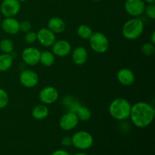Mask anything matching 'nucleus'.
Masks as SVG:
<instances>
[{
    "instance_id": "obj_1",
    "label": "nucleus",
    "mask_w": 155,
    "mask_h": 155,
    "mask_svg": "<svg viewBox=\"0 0 155 155\" xmlns=\"http://www.w3.org/2000/svg\"><path fill=\"white\" fill-rule=\"evenodd\" d=\"M155 110L151 104L144 101H139L131 107L130 118L135 127L138 128L148 127L153 122Z\"/></svg>"
},
{
    "instance_id": "obj_2",
    "label": "nucleus",
    "mask_w": 155,
    "mask_h": 155,
    "mask_svg": "<svg viewBox=\"0 0 155 155\" xmlns=\"http://www.w3.org/2000/svg\"><path fill=\"white\" fill-rule=\"evenodd\" d=\"M131 107L130 101L126 98H115L110 102L109 106V114L117 120H125L130 118Z\"/></svg>"
},
{
    "instance_id": "obj_3",
    "label": "nucleus",
    "mask_w": 155,
    "mask_h": 155,
    "mask_svg": "<svg viewBox=\"0 0 155 155\" xmlns=\"http://www.w3.org/2000/svg\"><path fill=\"white\" fill-rule=\"evenodd\" d=\"M144 31V23L139 18H133L124 24L122 28L123 36L129 40L138 39Z\"/></svg>"
},
{
    "instance_id": "obj_4",
    "label": "nucleus",
    "mask_w": 155,
    "mask_h": 155,
    "mask_svg": "<svg viewBox=\"0 0 155 155\" xmlns=\"http://www.w3.org/2000/svg\"><path fill=\"white\" fill-rule=\"evenodd\" d=\"M72 145L77 149L84 150L89 149L93 145L94 138L91 133L85 130L77 132L71 137Z\"/></svg>"
},
{
    "instance_id": "obj_5",
    "label": "nucleus",
    "mask_w": 155,
    "mask_h": 155,
    "mask_svg": "<svg viewBox=\"0 0 155 155\" xmlns=\"http://www.w3.org/2000/svg\"><path fill=\"white\" fill-rule=\"evenodd\" d=\"M89 39L91 48L95 52L103 54L108 50L109 41L104 33L101 32H95L92 33Z\"/></svg>"
},
{
    "instance_id": "obj_6",
    "label": "nucleus",
    "mask_w": 155,
    "mask_h": 155,
    "mask_svg": "<svg viewBox=\"0 0 155 155\" xmlns=\"http://www.w3.org/2000/svg\"><path fill=\"white\" fill-rule=\"evenodd\" d=\"M21 10V2L18 0H3L0 5V12L5 18H15Z\"/></svg>"
},
{
    "instance_id": "obj_7",
    "label": "nucleus",
    "mask_w": 155,
    "mask_h": 155,
    "mask_svg": "<svg viewBox=\"0 0 155 155\" xmlns=\"http://www.w3.org/2000/svg\"><path fill=\"white\" fill-rule=\"evenodd\" d=\"M124 8L129 15L138 18L145 12V3L143 0H126Z\"/></svg>"
},
{
    "instance_id": "obj_8",
    "label": "nucleus",
    "mask_w": 155,
    "mask_h": 155,
    "mask_svg": "<svg viewBox=\"0 0 155 155\" xmlns=\"http://www.w3.org/2000/svg\"><path fill=\"white\" fill-rule=\"evenodd\" d=\"M58 91L53 86H45L42 88L39 94V98L42 104H51L56 102L58 98Z\"/></svg>"
},
{
    "instance_id": "obj_9",
    "label": "nucleus",
    "mask_w": 155,
    "mask_h": 155,
    "mask_svg": "<svg viewBox=\"0 0 155 155\" xmlns=\"http://www.w3.org/2000/svg\"><path fill=\"white\" fill-rule=\"evenodd\" d=\"M21 84L26 88H33L39 83V78L38 74L33 70H24L21 73L19 77Z\"/></svg>"
},
{
    "instance_id": "obj_10",
    "label": "nucleus",
    "mask_w": 155,
    "mask_h": 155,
    "mask_svg": "<svg viewBox=\"0 0 155 155\" xmlns=\"http://www.w3.org/2000/svg\"><path fill=\"white\" fill-rule=\"evenodd\" d=\"M41 51L34 47H28L23 50L21 58L26 64L29 66H35L39 63Z\"/></svg>"
},
{
    "instance_id": "obj_11",
    "label": "nucleus",
    "mask_w": 155,
    "mask_h": 155,
    "mask_svg": "<svg viewBox=\"0 0 155 155\" xmlns=\"http://www.w3.org/2000/svg\"><path fill=\"white\" fill-rule=\"evenodd\" d=\"M79 119L74 111H70L64 114L59 120V127L64 131H71L77 127Z\"/></svg>"
},
{
    "instance_id": "obj_12",
    "label": "nucleus",
    "mask_w": 155,
    "mask_h": 155,
    "mask_svg": "<svg viewBox=\"0 0 155 155\" xmlns=\"http://www.w3.org/2000/svg\"><path fill=\"white\" fill-rule=\"evenodd\" d=\"M37 41L44 47H51L56 41V36L49 29L41 28L36 33Z\"/></svg>"
},
{
    "instance_id": "obj_13",
    "label": "nucleus",
    "mask_w": 155,
    "mask_h": 155,
    "mask_svg": "<svg viewBox=\"0 0 155 155\" xmlns=\"http://www.w3.org/2000/svg\"><path fill=\"white\" fill-rule=\"evenodd\" d=\"M52 51L51 52L58 57H66L69 55L72 50V46L68 41L65 39H60L54 42L52 46Z\"/></svg>"
},
{
    "instance_id": "obj_14",
    "label": "nucleus",
    "mask_w": 155,
    "mask_h": 155,
    "mask_svg": "<svg viewBox=\"0 0 155 155\" xmlns=\"http://www.w3.org/2000/svg\"><path fill=\"white\" fill-rule=\"evenodd\" d=\"M0 27L8 35H16L20 31V22L15 18H5L1 22Z\"/></svg>"
},
{
    "instance_id": "obj_15",
    "label": "nucleus",
    "mask_w": 155,
    "mask_h": 155,
    "mask_svg": "<svg viewBox=\"0 0 155 155\" xmlns=\"http://www.w3.org/2000/svg\"><path fill=\"white\" fill-rule=\"evenodd\" d=\"M119 83L124 86H130L134 83L136 77L133 71L129 68H122L119 70L117 74Z\"/></svg>"
},
{
    "instance_id": "obj_16",
    "label": "nucleus",
    "mask_w": 155,
    "mask_h": 155,
    "mask_svg": "<svg viewBox=\"0 0 155 155\" xmlns=\"http://www.w3.org/2000/svg\"><path fill=\"white\" fill-rule=\"evenodd\" d=\"M88 51L86 48L78 46L74 49L72 52V60L75 64L78 66L83 65L88 60Z\"/></svg>"
},
{
    "instance_id": "obj_17",
    "label": "nucleus",
    "mask_w": 155,
    "mask_h": 155,
    "mask_svg": "<svg viewBox=\"0 0 155 155\" xmlns=\"http://www.w3.org/2000/svg\"><path fill=\"white\" fill-rule=\"evenodd\" d=\"M66 28V24L64 20L58 17H54L48 20V29H49L54 34L63 33Z\"/></svg>"
},
{
    "instance_id": "obj_18",
    "label": "nucleus",
    "mask_w": 155,
    "mask_h": 155,
    "mask_svg": "<svg viewBox=\"0 0 155 155\" xmlns=\"http://www.w3.org/2000/svg\"><path fill=\"white\" fill-rule=\"evenodd\" d=\"M32 117L36 120L45 119L49 114V110L45 104H41L35 106L31 112Z\"/></svg>"
},
{
    "instance_id": "obj_19",
    "label": "nucleus",
    "mask_w": 155,
    "mask_h": 155,
    "mask_svg": "<svg viewBox=\"0 0 155 155\" xmlns=\"http://www.w3.org/2000/svg\"><path fill=\"white\" fill-rule=\"evenodd\" d=\"M71 111H74L77 114L79 120L83 121V122L89 120L92 116V113L88 107L80 105V104L76 105L74 110H71Z\"/></svg>"
},
{
    "instance_id": "obj_20",
    "label": "nucleus",
    "mask_w": 155,
    "mask_h": 155,
    "mask_svg": "<svg viewBox=\"0 0 155 155\" xmlns=\"http://www.w3.org/2000/svg\"><path fill=\"white\" fill-rule=\"evenodd\" d=\"M14 58L12 54H0V72H5L8 71L13 65Z\"/></svg>"
},
{
    "instance_id": "obj_21",
    "label": "nucleus",
    "mask_w": 155,
    "mask_h": 155,
    "mask_svg": "<svg viewBox=\"0 0 155 155\" xmlns=\"http://www.w3.org/2000/svg\"><path fill=\"white\" fill-rule=\"evenodd\" d=\"M55 61V55L50 51H43L41 52L39 62L45 67H51Z\"/></svg>"
},
{
    "instance_id": "obj_22",
    "label": "nucleus",
    "mask_w": 155,
    "mask_h": 155,
    "mask_svg": "<svg viewBox=\"0 0 155 155\" xmlns=\"http://www.w3.org/2000/svg\"><path fill=\"white\" fill-rule=\"evenodd\" d=\"M77 33L79 37H80L81 39H89L93 33V31L89 26L86 25V24H81L77 28Z\"/></svg>"
},
{
    "instance_id": "obj_23",
    "label": "nucleus",
    "mask_w": 155,
    "mask_h": 155,
    "mask_svg": "<svg viewBox=\"0 0 155 155\" xmlns=\"http://www.w3.org/2000/svg\"><path fill=\"white\" fill-rule=\"evenodd\" d=\"M14 43L10 39H3L0 41V50L5 54H12L14 51Z\"/></svg>"
},
{
    "instance_id": "obj_24",
    "label": "nucleus",
    "mask_w": 155,
    "mask_h": 155,
    "mask_svg": "<svg viewBox=\"0 0 155 155\" xmlns=\"http://www.w3.org/2000/svg\"><path fill=\"white\" fill-rule=\"evenodd\" d=\"M141 51H142V54L146 56L153 55L155 51L154 44L151 43V42H145L141 47Z\"/></svg>"
},
{
    "instance_id": "obj_25",
    "label": "nucleus",
    "mask_w": 155,
    "mask_h": 155,
    "mask_svg": "<svg viewBox=\"0 0 155 155\" xmlns=\"http://www.w3.org/2000/svg\"><path fill=\"white\" fill-rule=\"evenodd\" d=\"M9 102V96L5 89L0 88V109L5 108Z\"/></svg>"
},
{
    "instance_id": "obj_26",
    "label": "nucleus",
    "mask_w": 155,
    "mask_h": 155,
    "mask_svg": "<svg viewBox=\"0 0 155 155\" xmlns=\"http://www.w3.org/2000/svg\"><path fill=\"white\" fill-rule=\"evenodd\" d=\"M144 13L146 14L147 17L151 20L155 19V5L154 4H148L145 5V12Z\"/></svg>"
},
{
    "instance_id": "obj_27",
    "label": "nucleus",
    "mask_w": 155,
    "mask_h": 155,
    "mask_svg": "<svg viewBox=\"0 0 155 155\" xmlns=\"http://www.w3.org/2000/svg\"><path fill=\"white\" fill-rule=\"evenodd\" d=\"M24 40H25V42L28 44L34 43V42L37 40L36 33L31 31V30L25 33V35H24Z\"/></svg>"
},
{
    "instance_id": "obj_28",
    "label": "nucleus",
    "mask_w": 155,
    "mask_h": 155,
    "mask_svg": "<svg viewBox=\"0 0 155 155\" xmlns=\"http://www.w3.org/2000/svg\"><path fill=\"white\" fill-rule=\"evenodd\" d=\"M31 24L28 21H23L20 22V31H22L24 33L31 30Z\"/></svg>"
},
{
    "instance_id": "obj_29",
    "label": "nucleus",
    "mask_w": 155,
    "mask_h": 155,
    "mask_svg": "<svg viewBox=\"0 0 155 155\" xmlns=\"http://www.w3.org/2000/svg\"><path fill=\"white\" fill-rule=\"evenodd\" d=\"M61 144L64 147H70L72 145V139L71 137L69 136H66V137H64L61 140Z\"/></svg>"
},
{
    "instance_id": "obj_30",
    "label": "nucleus",
    "mask_w": 155,
    "mask_h": 155,
    "mask_svg": "<svg viewBox=\"0 0 155 155\" xmlns=\"http://www.w3.org/2000/svg\"><path fill=\"white\" fill-rule=\"evenodd\" d=\"M51 155H71L69 152L63 149H58L54 151Z\"/></svg>"
},
{
    "instance_id": "obj_31",
    "label": "nucleus",
    "mask_w": 155,
    "mask_h": 155,
    "mask_svg": "<svg viewBox=\"0 0 155 155\" xmlns=\"http://www.w3.org/2000/svg\"><path fill=\"white\" fill-rule=\"evenodd\" d=\"M151 43L154 44V45H155V32L154 31H153L152 33H151Z\"/></svg>"
},
{
    "instance_id": "obj_32",
    "label": "nucleus",
    "mask_w": 155,
    "mask_h": 155,
    "mask_svg": "<svg viewBox=\"0 0 155 155\" xmlns=\"http://www.w3.org/2000/svg\"><path fill=\"white\" fill-rule=\"evenodd\" d=\"M144 2H146L148 4H154L155 3V0H143Z\"/></svg>"
},
{
    "instance_id": "obj_33",
    "label": "nucleus",
    "mask_w": 155,
    "mask_h": 155,
    "mask_svg": "<svg viewBox=\"0 0 155 155\" xmlns=\"http://www.w3.org/2000/svg\"><path fill=\"white\" fill-rule=\"evenodd\" d=\"M74 155H88L87 154H85V153H77V154Z\"/></svg>"
},
{
    "instance_id": "obj_34",
    "label": "nucleus",
    "mask_w": 155,
    "mask_h": 155,
    "mask_svg": "<svg viewBox=\"0 0 155 155\" xmlns=\"http://www.w3.org/2000/svg\"><path fill=\"white\" fill-rule=\"evenodd\" d=\"M18 1H19L20 2H24L27 1V0H18Z\"/></svg>"
},
{
    "instance_id": "obj_35",
    "label": "nucleus",
    "mask_w": 155,
    "mask_h": 155,
    "mask_svg": "<svg viewBox=\"0 0 155 155\" xmlns=\"http://www.w3.org/2000/svg\"><path fill=\"white\" fill-rule=\"evenodd\" d=\"M92 1H94V2H99V1H101V0H92Z\"/></svg>"
},
{
    "instance_id": "obj_36",
    "label": "nucleus",
    "mask_w": 155,
    "mask_h": 155,
    "mask_svg": "<svg viewBox=\"0 0 155 155\" xmlns=\"http://www.w3.org/2000/svg\"><path fill=\"white\" fill-rule=\"evenodd\" d=\"M0 26H1V22H0Z\"/></svg>"
}]
</instances>
